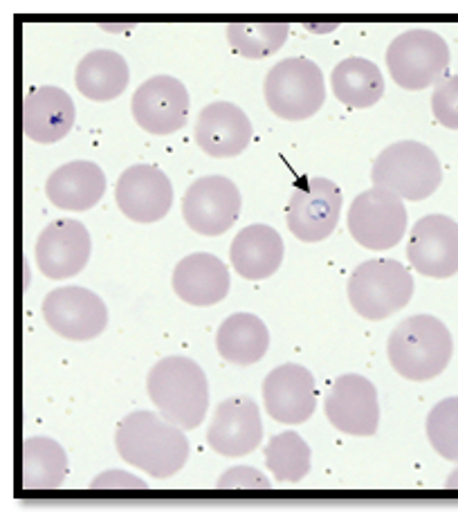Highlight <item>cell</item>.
<instances>
[{
	"label": "cell",
	"mask_w": 458,
	"mask_h": 512,
	"mask_svg": "<svg viewBox=\"0 0 458 512\" xmlns=\"http://www.w3.org/2000/svg\"><path fill=\"white\" fill-rule=\"evenodd\" d=\"M117 454L153 479H169L187 465L189 443L182 427L153 411H133L115 429Z\"/></svg>",
	"instance_id": "1"
},
{
	"label": "cell",
	"mask_w": 458,
	"mask_h": 512,
	"mask_svg": "<svg viewBox=\"0 0 458 512\" xmlns=\"http://www.w3.org/2000/svg\"><path fill=\"white\" fill-rule=\"evenodd\" d=\"M389 362L398 376L427 382L441 376L454 355L450 328L434 315H414L393 328L387 344Z\"/></svg>",
	"instance_id": "2"
},
{
	"label": "cell",
	"mask_w": 458,
	"mask_h": 512,
	"mask_svg": "<svg viewBox=\"0 0 458 512\" xmlns=\"http://www.w3.org/2000/svg\"><path fill=\"white\" fill-rule=\"evenodd\" d=\"M146 393L160 416L182 429H196L209 407V384L205 371L194 360L169 355L149 371Z\"/></svg>",
	"instance_id": "3"
},
{
	"label": "cell",
	"mask_w": 458,
	"mask_h": 512,
	"mask_svg": "<svg viewBox=\"0 0 458 512\" xmlns=\"http://www.w3.org/2000/svg\"><path fill=\"white\" fill-rule=\"evenodd\" d=\"M414 288V277L400 261L371 259L357 265L346 292L357 315L382 322L409 304Z\"/></svg>",
	"instance_id": "4"
},
{
	"label": "cell",
	"mask_w": 458,
	"mask_h": 512,
	"mask_svg": "<svg viewBox=\"0 0 458 512\" xmlns=\"http://www.w3.org/2000/svg\"><path fill=\"white\" fill-rule=\"evenodd\" d=\"M371 180L375 187L389 189L402 200H425L441 187L443 169L427 144L405 140L387 146L375 158Z\"/></svg>",
	"instance_id": "5"
},
{
	"label": "cell",
	"mask_w": 458,
	"mask_h": 512,
	"mask_svg": "<svg viewBox=\"0 0 458 512\" xmlns=\"http://www.w3.org/2000/svg\"><path fill=\"white\" fill-rule=\"evenodd\" d=\"M270 111L288 122H301L319 113L326 102V79L315 61L283 59L270 68L263 84Z\"/></svg>",
	"instance_id": "6"
},
{
	"label": "cell",
	"mask_w": 458,
	"mask_h": 512,
	"mask_svg": "<svg viewBox=\"0 0 458 512\" xmlns=\"http://www.w3.org/2000/svg\"><path fill=\"white\" fill-rule=\"evenodd\" d=\"M450 66V45L432 30H407L387 50L389 75L400 88L423 90L436 84Z\"/></svg>",
	"instance_id": "7"
},
{
	"label": "cell",
	"mask_w": 458,
	"mask_h": 512,
	"mask_svg": "<svg viewBox=\"0 0 458 512\" xmlns=\"http://www.w3.org/2000/svg\"><path fill=\"white\" fill-rule=\"evenodd\" d=\"M348 232L366 250L396 248L407 232V207L389 189H366L348 209Z\"/></svg>",
	"instance_id": "8"
},
{
	"label": "cell",
	"mask_w": 458,
	"mask_h": 512,
	"mask_svg": "<svg viewBox=\"0 0 458 512\" xmlns=\"http://www.w3.org/2000/svg\"><path fill=\"white\" fill-rule=\"evenodd\" d=\"M342 191L328 178H310L292 191L286 209L288 230L301 243H319L335 232L342 214Z\"/></svg>",
	"instance_id": "9"
},
{
	"label": "cell",
	"mask_w": 458,
	"mask_h": 512,
	"mask_svg": "<svg viewBox=\"0 0 458 512\" xmlns=\"http://www.w3.org/2000/svg\"><path fill=\"white\" fill-rule=\"evenodd\" d=\"M243 198L232 180L205 176L196 180L182 198V218L200 236H221L241 216Z\"/></svg>",
	"instance_id": "10"
},
{
	"label": "cell",
	"mask_w": 458,
	"mask_h": 512,
	"mask_svg": "<svg viewBox=\"0 0 458 512\" xmlns=\"http://www.w3.org/2000/svg\"><path fill=\"white\" fill-rule=\"evenodd\" d=\"M43 319L63 340L88 342L104 333L108 308L102 297L81 286L52 290L43 301Z\"/></svg>",
	"instance_id": "11"
},
{
	"label": "cell",
	"mask_w": 458,
	"mask_h": 512,
	"mask_svg": "<svg viewBox=\"0 0 458 512\" xmlns=\"http://www.w3.org/2000/svg\"><path fill=\"white\" fill-rule=\"evenodd\" d=\"M407 259L418 274L450 279L458 272V223L445 214H429L411 227Z\"/></svg>",
	"instance_id": "12"
},
{
	"label": "cell",
	"mask_w": 458,
	"mask_h": 512,
	"mask_svg": "<svg viewBox=\"0 0 458 512\" xmlns=\"http://www.w3.org/2000/svg\"><path fill=\"white\" fill-rule=\"evenodd\" d=\"M133 120L151 135H171L187 124L189 93L180 79L158 75L146 79L131 99Z\"/></svg>",
	"instance_id": "13"
},
{
	"label": "cell",
	"mask_w": 458,
	"mask_h": 512,
	"mask_svg": "<svg viewBox=\"0 0 458 512\" xmlns=\"http://www.w3.org/2000/svg\"><path fill=\"white\" fill-rule=\"evenodd\" d=\"M115 200L128 221L158 223L171 212L173 185L167 173L153 164H135L119 176Z\"/></svg>",
	"instance_id": "14"
},
{
	"label": "cell",
	"mask_w": 458,
	"mask_h": 512,
	"mask_svg": "<svg viewBox=\"0 0 458 512\" xmlns=\"http://www.w3.org/2000/svg\"><path fill=\"white\" fill-rule=\"evenodd\" d=\"M326 418L348 436H373L380 425V400L373 382L357 373L337 378L324 402Z\"/></svg>",
	"instance_id": "15"
},
{
	"label": "cell",
	"mask_w": 458,
	"mask_h": 512,
	"mask_svg": "<svg viewBox=\"0 0 458 512\" xmlns=\"http://www.w3.org/2000/svg\"><path fill=\"white\" fill-rule=\"evenodd\" d=\"M90 252H93V239L86 225L72 218H61L39 234L34 248L36 268L54 281L70 279L86 268Z\"/></svg>",
	"instance_id": "16"
},
{
	"label": "cell",
	"mask_w": 458,
	"mask_h": 512,
	"mask_svg": "<svg viewBox=\"0 0 458 512\" xmlns=\"http://www.w3.org/2000/svg\"><path fill=\"white\" fill-rule=\"evenodd\" d=\"M263 402L270 418L281 425H301L317 409L315 378L301 364L272 369L263 382Z\"/></svg>",
	"instance_id": "17"
},
{
	"label": "cell",
	"mask_w": 458,
	"mask_h": 512,
	"mask_svg": "<svg viewBox=\"0 0 458 512\" xmlns=\"http://www.w3.org/2000/svg\"><path fill=\"white\" fill-rule=\"evenodd\" d=\"M263 441V420L259 405L252 398H227L216 407L207 443L216 454L236 456L252 454Z\"/></svg>",
	"instance_id": "18"
},
{
	"label": "cell",
	"mask_w": 458,
	"mask_h": 512,
	"mask_svg": "<svg viewBox=\"0 0 458 512\" xmlns=\"http://www.w3.org/2000/svg\"><path fill=\"white\" fill-rule=\"evenodd\" d=\"M254 137L250 117L232 102H212L196 122V144L209 158H236Z\"/></svg>",
	"instance_id": "19"
},
{
	"label": "cell",
	"mask_w": 458,
	"mask_h": 512,
	"mask_svg": "<svg viewBox=\"0 0 458 512\" xmlns=\"http://www.w3.org/2000/svg\"><path fill=\"white\" fill-rule=\"evenodd\" d=\"M75 117V102L57 86L36 88L23 102V131L36 144L63 140L75 126Z\"/></svg>",
	"instance_id": "20"
},
{
	"label": "cell",
	"mask_w": 458,
	"mask_h": 512,
	"mask_svg": "<svg viewBox=\"0 0 458 512\" xmlns=\"http://www.w3.org/2000/svg\"><path fill=\"white\" fill-rule=\"evenodd\" d=\"M173 292L189 306H216L229 292L227 265L214 254H189L173 270Z\"/></svg>",
	"instance_id": "21"
},
{
	"label": "cell",
	"mask_w": 458,
	"mask_h": 512,
	"mask_svg": "<svg viewBox=\"0 0 458 512\" xmlns=\"http://www.w3.org/2000/svg\"><path fill=\"white\" fill-rule=\"evenodd\" d=\"M106 194V176L102 167L90 160H75L52 171L45 182V196L50 203L66 212L93 209Z\"/></svg>",
	"instance_id": "22"
},
{
	"label": "cell",
	"mask_w": 458,
	"mask_h": 512,
	"mask_svg": "<svg viewBox=\"0 0 458 512\" xmlns=\"http://www.w3.org/2000/svg\"><path fill=\"white\" fill-rule=\"evenodd\" d=\"M283 239L270 225H250L236 234L229 259L236 274L247 281H263L277 274L283 263Z\"/></svg>",
	"instance_id": "23"
},
{
	"label": "cell",
	"mask_w": 458,
	"mask_h": 512,
	"mask_svg": "<svg viewBox=\"0 0 458 512\" xmlns=\"http://www.w3.org/2000/svg\"><path fill=\"white\" fill-rule=\"evenodd\" d=\"M131 70L113 50H95L79 61L75 70L77 90L90 102H113L128 88Z\"/></svg>",
	"instance_id": "24"
},
{
	"label": "cell",
	"mask_w": 458,
	"mask_h": 512,
	"mask_svg": "<svg viewBox=\"0 0 458 512\" xmlns=\"http://www.w3.org/2000/svg\"><path fill=\"white\" fill-rule=\"evenodd\" d=\"M270 346V333L252 313L229 315L216 333L218 355L236 367H250L263 360Z\"/></svg>",
	"instance_id": "25"
},
{
	"label": "cell",
	"mask_w": 458,
	"mask_h": 512,
	"mask_svg": "<svg viewBox=\"0 0 458 512\" xmlns=\"http://www.w3.org/2000/svg\"><path fill=\"white\" fill-rule=\"evenodd\" d=\"M68 474V454L48 436H32L23 443V490L52 492L63 486Z\"/></svg>",
	"instance_id": "26"
},
{
	"label": "cell",
	"mask_w": 458,
	"mask_h": 512,
	"mask_svg": "<svg viewBox=\"0 0 458 512\" xmlns=\"http://www.w3.org/2000/svg\"><path fill=\"white\" fill-rule=\"evenodd\" d=\"M331 88L342 104L351 108H369L384 97V77L373 61L351 57L335 66Z\"/></svg>",
	"instance_id": "27"
},
{
	"label": "cell",
	"mask_w": 458,
	"mask_h": 512,
	"mask_svg": "<svg viewBox=\"0 0 458 512\" xmlns=\"http://www.w3.org/2000/svg\"><path fill=\"white\" fill-rule=\"evenodd\" d=\"M290 23L286 21H236L227 25V41L245 59H268L288 41Z\"/></svg>",
	"instance_id": "28"
},
{
	"label": "cell",
	"mask_w": 458,
	"mask_h": 512,
	"mask_svg": "<svg viewBox=\"0 0 458 512\" xmlns=\"http://www.w3.org/2000/svg\"><path fill=\"white\" fill-rule=\"evenodd\" d=\"M265 465L279 483H299L310 472V447L297 432H283L265 445Z\"/></svg>",
	"instance_id": "29"
},
{
	"label": "cell",
	"mask_w": 458,
	"mask_h": 512,
	"mask_svg": "<svg viewBox=\"0 0 458 512\" xmlns=\"http://www.w3.org/2000/svg\"><path fill=\"white\" fill-rule=\"evenodd\" d=\"M427 438L438 456L458 465V396L441 400L429 411Z\"/></svg>",
	"instance_id": "30"
},
{
	"label": "cell",
	"mask_w": 458,
	"mask_h": 512,
	"mask_svg": "<svg viewBox=\"0 0 458 512\" xmlns=\"http://www.w3.org/2000/svg\"><path fill=\"white\" fill-rule=\"evenodd\" d=\"M218 492H247V495H270L272 483L252 465L229 468L216 483Z\"/></svg>",
	"instance_id": "31"
},
{
	"label": "cell",
	"mask_w": 458,
	"mask_h": 512,
	"mask_svg": "<svg viewBox=\"0 0 458 512\" xmlns=\"http://www.w3.org/2000/svg\"><path fill=\"white\" fill-rule=\"evenodd\" d=\"M146 483L124 470H108L90 483L93 495H146Z\"/></svg>",
	"instance_id": "32"
},
{
	"label": "cell",
	"mask_w": 458,
	"mask_h": 512,
	"mask_svg": "<svg viewBox=\"0 0 458 512\" xmlns=\"http://www.w3.org/2000/svg\"><path fill=\"white\" fill-rule=\"evenodd\" d=\"M432 113L450 131H458V75L447 77L432 95Z\"/></svg>",
	"instance_id": "33"
},
{
	"label": "cell",
	"mask_w": 458,
	"mask_h": 512,
	"mask_svg": "<svg viewBox=\"0 0 458 512\" xmlns=\"http://www.w3.org/2000/svg\"><path fill=\"white\" fill-rule=\"evenodd\" d=\"M445 490H447V492H458V465L454 468V472L450 474V479H447Z\"/></svg>",
	"instance_id": "34"
}]
</instances>
